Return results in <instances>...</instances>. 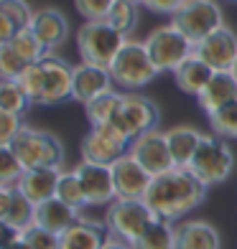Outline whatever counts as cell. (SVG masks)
Returning a JSON list of instances; mask_svg holds the SVG:
<instances>
[{
	"label": "cell",
	"instance_id": "6da1fadb",
	"mask_svg": "<svg viewBox=\"0 0 237 249\" xmlns=\"http://www.w3.org/2000/svg\"><path fill=\"white\" fill-rule=\"evenodd\" d=\"M207 186L189 171V168H174L168 173L153 176L148 194L143 201L151 206L158 219L178 221L189 211H197L207 198Z\"/></svg>",
	"mask_w": 237,
	"mask_h": 249
},
{
	"label": "cell",
	"instance_id": "7a4b0ae2",
	"mask_svg": "<svg viewBox=\"0 0 237 249\" xmlns=\"http://www.w3.org/2000/svg\"><path fill=\"white\" fill-rule=\"evenodd\" d=\"M128 43V36L120 33L110 20H84L77 31V51L82 61L110 69L120 49Z\"/></svg>",
	"mask_w": 237,
	"mask_h": 249
},
{
	"label": "cell",
	"instance_id": "3957f363",
	"mask_svg": "<svg viewBox=\"0 0 237 249\" xmlns=\"http://www.w3.org/2000/svg\"><path fill=\"white\" fill-rule=\"evenodd\" d=\"M110 74L118 89H122V92H138V89L148 87L161 71H158V66L153 64L148 49H145V41L128 38V43L120 49V53L112 61Z\"/></svg>",
	"mask_w": 237,
	"mask_h": 249
},
{
	"label": "cell",
	"instance_id": "277c9868",
	"mask_svg": "<svg viewBox=\"0 0 237 249\" xmlns=\"http://www.w3.org/2000/svg\"><path fill=\"white\" fill-rule=\"evenodd\" d=\"M13 153L20 158V163L31 168H61L64 165V145L54 132L36 130L23 124V130L16 135V140L10 142Z\"/></svg>",
	"mask_w": 237,
	"mask_h": 249
},
{
	"label": "cell",
	"instance_id": "5b68a950",
	"mask_svg": "<svg viewBox=\"0 0 237 249\" xmlns=\"http://www.w3.org/2000/svg\"><path fill=\"white\" fill-rule=\"evenodd\" d=\"M189 171L207 188L224 183L235 171V153L230 148V142L224 138H217V135H204Z\"/></svg>",
	"mask_w": 237,
	"mask_h": 249
},
{
	"label": "cell",
	"instance_id": "8992f818",
	"mask_svg": "<svg viewBox=\"0 0 237 249\" xmlns=\"http://www.w3.org/2000/svg\"><path fill=\"white\" fill-rule=\"evenodd\" d=\"M143 41H145V49H148L151 59H153V64L158 66L161 74L163 71L174 74L178 66L194 53V41H191L189 36H184L174 23L153 28Z\"/></svg>",
	"mask_w": 237,
	"mask_h": 249
},
{
	"label": "cell",
	"instance_id": "52a82bcc",
	"mask_svg": "<svg viewBox=\"0 0 237 249\" xmlns=\"http://www.w3.org/2000/svg\"><path fill=\"white\" fill-rule=\"evenodd\" d=\"M158 216L151 211V206L143 198H115L105 211V224L110 236L125 242H135L138 236L148 229Z\"/></svg>",
	"mask_w": 237,
	"mask_h": 249
},
{
	"label": "cell",
	"instance_id": "ba28073f",
	"mask_svg": "<svg viewBox=\"0 0 237 249\" xmlns=\"http://www.w3.org/2000/svg\"><path fill=\"white\" fill-rule=\"evenodd\" d=\"M171 23L194 43L224 26V10L217 0H186L171 16Z\"/></svg>",
	"mask_w": 237,
	"mask_h": 249
},
{
	"label": "cell",
	"instance_id": "9c48e42d",
	"mask_svg": "<svg viewBox=\"0 0 237 249\" xmlns=\"http://www.w3.org/2000/svg\"><path fill=\"white\" fill-rule=\"evenodd\" d=\"M158 122H161V109H158V105L151 97L138 94V92H122L120 112L110 124L122 130V135L130 138V142H133L140 135L158 130Z\"/></svg>",
	"mask_w": 237,
	"mask_h": 249
},
{
	"label": "cell",
	"instance_id": "30bf717a",
	"mask_svg": "<svg viewBox=\"0 0 237 249\" xmlns=\"http://www.w3.org/2000/svg\"><path fill=\"white\" fill-rule=\"evenodd\" d=\"M125 153H130V138H125L115 124L92 127L82 140V160L87 163L115 165Z\"/></svg>",
	"mask_w": 237,
	"mask_h": 249
},
{
	"label": "cell",
	"instance_id": "8fae6325",
	"mask_svg": "<svg viewBox=\"0 0 237 249\" xmlns=\"http://www.w3.org/2000/svg\"><path fill=\"white\" fill-rule=\"evenodd\" d=\"M41 71H43V87H41V107H56L61 102L72 99L74 89V66L64 61L61 56H43L41 59Z\"/></svg>",
	"mask_w": 237,
	"mask_h": 249
},
{
	"label": "cell",
	"instance_id": "7c38bea8",
	"mask_svg": "<svg viewBox=\"0 0 237 249\" xmlns=\"http://www.w3.org/2000/svg\"><path fill=\"white\" fill-rule=\"evenodd\" d=\"M130 155L151 176H161V173H168V171H174V168H176L163 130H151V132L140 135V138H135L130 142Z\"/></svg>",
	"mask_w": 237,
	"mask_h": 249
},
{
	"label": "cell",
	"instance_id": "4fadbf2b",
	"mask_svg": "<svg viewBox=\"0 0 237 249\" xmlns=\"http://www.w3.org/2000/svg\"><path fill=\"white\" fill-rule=\"evenodd\" d=\"M74 173L82 180L87 206H110V203L118 198L115 178H112V165H97V163L79 160Z\"/></svg>",
	"mask_w": 237,
	"mask_h": 249
},
{
	"label": "cell",
	"instance_id": "5bb4252c",
	"mask_svg": "<svg viewBox=\"0 0 237 249\" xmlns=\"http://www.w3.org/2000/svg\"><path fill=\"white\" fill-rule=\"evenodd\" d=\"M194 53L201 56L214 71H232L237 61V33L230 26H222L212 36L194 43Z\"/></svg>",
	"mask_w": 237,
	"mask_h": 249
},
{
	"label": "cell",
	"instance_id": "9a60e30c",
	"mask_svg": "<svg viewBox=\"0 0 237 249\" xmlns=\"http://www.w3.org/2000/svg\"><path fill=\"white\" fill-rule=\"evenodd\" d=\"M0 224L8 231H26L36 224V203L18 186H0Z\"/></svg>",
	"mask_w": 237,
	"mask_h": 249
},
{
	"label": "cell",
	"instance_id": "2e32d148",
	"mask_svg": "<svg viewBox=\"0 0 237 249\" xmlns=\"http://www.w3.org/2000/svg\"><path fill=\"white\" fill-rule=\"evenodd\" d=\"M112 74L105 66H95L87 61H79L74 66V89H72V99L79 105H89L92 99L102 97L107 92H112Z\"/></svg>",
	"mask_w": 237,
	"mask_h": 249
},
{
	"label": "cell",
	"instance_id": "e0dca14e",
	"mask_svg": "<svg viewBox=\"0 0 237 249\" xmlns=\"http://www.w3.org/2000/svg\"><path fill=\"white\" fill-rule=\"evenodd\" d=\"M112 178H115L118 198H143L151 188L153 176L135 160L130 153H125L112 165Z\"/></svg>",
	"mask_w": 237,
	"mask_h": 249
},
{
	"label": "cell",
	"instance_id": "ac0fdd59",
	"mask_svg": "<svg viewBox=\"0 0 237 249\" xmlns=\"http://www.w3.org/2000/svg\"><path fill=\"white\" fill-rule=\"evenodd\" d=\"M28 28L39 36V41L46 46L49 53H54L59 46H64L66 38H69V20H66V16L59 8H51V5L33 10Z\"/></svg>",
	"mask_w": 237,
	"mask_h": 249
},
{
	"label": "cell",
	"instance_id": "d6986e66",
	"mask_svg": "<svg viewBox=\"0 0 237 249\" xmlns=\"http://www.w3.org/2000/svg\"><path fill=\"white\" fill-rule=\"evenodd\" d=\"M107 239H110L107 224L79 216L61 234V249H102Z\"/></svg>",
	"mask_w": 237,
	"mask_h": 249
},
{
	"label": "cell",
	"instance_id": "ffe728a7",
	"mask_svg": "<svg viewBox=\"0 0 237 249\" xmlns=\"http://www.w3.org/2000/svg\"><path fill=\"white\" fill-rule=\"evenodd\" d=\"M197 102L204 109V115H212V112L222 109L224 105L237 102V79L232 76V71H214L207 87L197 94Z\"/></svg>",
	"mask_w": 237,
	"mask_h": 249
},
{
	"label": "cell",
	"instance_id": "44dd1931",
	"mask_svg": "<svg viewBox=\"0 0 237 249\" xmlns=\"http://www.w3.org/2000/svg\"><path fill=\"white\" fill-rule=\"evenodd\" d=\"M222 236L217 226L204 219H189L176 226V249H219Z\"/></svg>",
	"mask_w": 237,
	"mask_h": 249
},
{
	"label": "cell",
	"instance_id": "7402d4cb",
	"mask_svg": "<svg viewBox=\"0 0 237 249\" xmlns=\"http://www.w3.org/2000/svg\"><path fill=\"white\" fill-rule=\"evenodd\" d=\"M59 178H61V168H31V171L23 173L18 188L39 206V203L49 198H56Z\"/></svg>",
	"mask_w": 237,
	"mask_h": 249
},
{
	"label": "cell",
	"instance_id": "603a6c76",
	"mask_svg": "<svg viewBox=\"0 0 237 249\" xmlns=\"http://www.w3.org/2000/svg\"><path fill=\"white\" fill-rule=\"evenodd\" d=\"M166 140H168V148H171L176 168H189L201 140H204V132H199L191 124H176V127L166 130Z\"/></svg>",
	"mask_w": 237,
	"mask_h": 249
},
{
	"label": "cell",
	"instance_id": "cb8c5ba5",
	"mask_svg": "<svg viewBox=\"0 0 237 249\" xmlns=\"http://www.w3.org/2000/svg\"><path fill=\"white\" fill-rule=\"evenodd\" d=\"M214 76V69L201 59V56L197 53H191L189 59L178 66V69L174 71V82L176 87L181 89L184 94H191V97H197L201 89L207 87V82Z\"/></svg>",
	"mask_w": 237,
	"mask_h": 249
},
{
	"label": "cell",
	"instance_id": "d4e9b609",
	"mask_svg": "<svg viewBox=\"0 0 237 249\" xmlns=\"http://www.w3.org/2000/svg\"><path fill=\"white\" fill-rule=\"evenodd\" d=\"M77 219H79V211L72 209L69 203H64L61 198H49L36 206V224L56 234H64Z\"/></svg>",
	"mask_w": 237,
	"mask_h": 249
},
{
	"label": "cell",
	"instance_id": "484cf974",
	"mask_svg": "<svg viewBox=\"0 0 237 249\" xmlns=\"http://www.w3.org/2000/svg\"><path fill=\"white\" fill-rule=\"evenodd\" d=\"M133 247L135 249H176V224L166 219H156L133 242Z\"/></svg>",
	"mask_w": 237,
	"mask_h": 249
},
{
	"label": "cell",
	"instance_id": "4316f807",
	"mask_svg": "<svg viewBox=\"0 0 237 249\" xmlns=\"http://www.w3.org/2000/svg\"><path fill=\"white\" fill-rule=\"evenodd\" d=\"M120 105H122V92L112 89V92L102 94L92 99L89 105H84V112H87V120L92 127H102V124H110L112 120L118 117L120 112Z\"/></svg>",
	"mask_w": 237,
	"mask_h": 249
},
{
	"label": "cell",
	"instance_id": "83f0119b",
	"mask_svg": "<svg viewBox=\"0 0 237 249\" xmlns=\"http://www.w3.org/2000/svg\"><path fill=\"white\" fill-rule=\"evenodd\" d=\"M140 8L143 5L138 0H115V5H112L110 16L105 20H110L120 33H125L130 38L135 33V28H138V23H140Z\"/></svg>",
	"mask_w": 237,
	"mask_h": 249
},
{
	"label": "cell",
	"instance_id": "f1b7e54d",
	"mask_svg": "<svg viewBox=\"0 0 237 249\" xmlns=\"http://www.w3.org/2000/svg\"><path fill=\"white\" fill-rule=\"evenodd\" d=\"M5 43H10V49H13L28 66L36 64V61H41L43 56H49L46 46H43V43L39 41V36H36V33H33L31 28H20L16 36L10 38V41H5Z\"/></svg>",
	"mask_w": 237,
	"mask_h": 249
},
{
	"label": "cell",
	"instance_id": "f546056e",
	"mask_svg": "<svg viewBox=\"0 0 237 249\" xmlns=\"http://www.w3.org/2000/svg\"><path fill=\"white\" fill-rule=\"evenodd\" d=\"M33 105L26 89L20 87L18 79H3L0 82V112H13V115H23Z\"/></svg>",
	"mask_w": 237,
	"mask_h": 249
},
{
	"label": "cell",
	"instance_id": "4dcf8cb0",
	"mask_svg": "<svg viewBox=\"0 0 237 249\" xmlns=\"http://www.w3.org/2000/svg\"><path fill=\"white\" fill-rule=\"evenodd\" d=\"M56 198H61L64 203H69V206H72V209H77V211L87 209V196H84L82 180H79V176H77L74 171H61Z\"/></svg>",
	"mask_w": 237,
	"mask_h": 249
},
{
	"label": "cell",
	"instance_id": "1f68e13d",
	"mask_svg": "<svg viewBox=\"0 0 237 249\" xmlns=\"http://www.w3.org/2000/svg\"><path fill=\"white\" fill-rule=\"evenodd\" d=\"M207 120H209L212 135L224 138V140H235L237 138V102L224 105L222 109L212 112V115H207Z\"/></svg>",
	"mask_w": 237,
	"mask_h": 249
},
{
	"label": "cell",
	"instance_id": "d6a6232c",
	"mask_svg": "<svg viewBox=\"0 0 237 249\" xmlns=\"http://www.w3.org/2000/svg\"><path fill=\"white\" fill-rule=\"evenodd\" d=\"M26 173V165L13 153L10 145H0V186H18Z\"/></svg>",
	"mask_w": 237,
	"mask_h": 249
},
{
	"label": "cell",
	"instance_id": "836d02e7",
	"mask_svg": "<svg viewBox=\"0 0 237 249\" xmlns=\"http://www.w3.org/2000/svg\"><path fill=\"white\" fill-rule=\"evenodd\" d=\"M0 16H5L10 23L20 31V28L31 26L33 8L26 3V0H0Z\"/></svg>",
	"mask_w": 237,
	"mask_h": 249
},
{
	"label": "cell",
	"instance_id": "e575fe53",
	"mask_svg": "<svg viewBox=\"0 0 237 249\" xmlns=\"http://www.w3.org/2000/svg\"><path fill=\"white\" fill-rule=\"evenodd\" d=\"M26 236V242L31 249H61V234H56V231H49V229H43V226L39 224H33L28 226L26 231H20Z\"/></svg>",
	"mask_w": 237,
	"mask_h": 249
},
{
	"label": "cell",
	"instance_id": "d590c367",
	"mask_svg": "<svg viewBox=\"0 0 237 249\" xmlns=\"http://www.w3.org/2000/svg\"><path fill=\"white\" fill-rule=\"evenodd\" d=\"M26 61L10 49V43H0V76L3 79H18L26 71Z\"/></svg>",
	"mask_w": 237,
	"mask_h": 249
},
{
	"label": "cell",
	"instance_id": "8d00e7d4",
	"mask_svg": "<svg viewBox=\"0 0 237 249\" xmlns=\"http://www.w3.org/2000/svg\"><path fill=\"white\" fill-rule=\"evenodd\" d=\"M112 5H115V0H74L77 13L84 20H105Z\"/></svg>",
	"mask_w": 237,
	"mask_h": 249
},
{
	"label": "cell",
	"instance_id": "74e56055",
	"mask_svg": "<svg viewBox=\"0 0 237 249\" xmlns=\"http://www.w3.org/2000/svg\"><path fill=\"white\" fill-rule=\"evenodd\" d=\"M23 115H13V112H0V145H10L16 135L23 130Z\"/></svg>",
	"mask_w": 237,
	"mask_h": 249
},
{
	"label": "cell",
	"instance_id": "f35d334b",
	"mask_svg": "<svg viewBox=\"0 0 237 249\" xmlns=\"http://www.w3.org/2000/svg\"><path fill=\"white\" fill-rule=\"evenodd\" d=\"M138 3H140L145 10L156 13V16H174L176 10L186 3V0H138Z\"/></svg>",
	"mask_w": 237,
	"mask_h": 249
},
{
	"label": "cell",
	"instance_id": "ab89813d",
	"mask_svg": "<svg viewBox=\"0 0 237 249\" xmlns=\"http://www.w3.org/2000/svg\"><path fill=\"white\" fill-rule=\"evenodd\" d=\"M3 249H31V247H28L26 236L20 231H8L5 242H3Z\"/></svg>",
	"mask_w": 237,
	"mask_h": 249
},
{
	"label": "cell",
	"instance_id": "60d3db41",
	"mask_svg": "<svg viewBox=\"0 0 237 249\" xmlns=\"http://www.w3.org/2000/svg\"><path fill=\"white\" fill-rule=\"evenodd\" d=\"M102 249H135L130 242H125V239H118V236H110V239L105 242V247Z\"/></svg>",
	"mask_w": 237,
	"mask_h": 249
},
{
	"label": "cell",
	"instance_id": "b9f144b4",
	"mask_svg": "<svg viewBox=\"0 0 237 249\" xmlns=\"http://www.w3.org/2000/svg\"><path fill=\"white\" fill-rule=\"evenodd\" d=\"M232 76L237 79V61H235V66H232Z\"/></svg>",
	"mask_w": 237,
	"mask_h": 249
},
{
	"label": "cell",
	"instance_id": "7bdbcfd3",
	"mask_svg": "<svg viewBox=\"0 0 237 249\" xmlns=\"http://www.w3.org/2000/svg\"><path fill=\"white\" fill-rule=\"evenodd\" d=\"M232 3H237V0H232Z\"/></svg>",
	"mask_w": 237,
	"mask_h": 249
}]
</instances>
